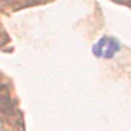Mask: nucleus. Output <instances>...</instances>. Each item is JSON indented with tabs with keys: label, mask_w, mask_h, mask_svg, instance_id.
Listing matches in <instances>:
<instances>
[{
	"label": "nucleus",
	"mask_w": 131,
	"mask_h": 131,
	"mask_svg": "<svg viewBox=\"0 0 131 131\" xmlns=\"http://www.w3.org/2000/svg\"><path fill=\"white\" fill-rule=\"evenodd\" d=\"M120 51V42L109 36H104L93 45L92 52L98 59H112Z\"/></svg>",
	"instance_id": "nucleus-1"
},
{
	"label": "nucleus",
	"mask_w": 131,
	"mask_h": 131,
	"mask_svg": "<svg viewBox=\"0 0 131 131\" xmlns=\"http://www.w3.org/2000/svg\"><path fill=\"white\" fill-rule=\"evenodd\" d=\"M0 131H4V130H3V126H2V123H0Z\"/></svg>",
	"instance_id": "nucleus-2"
}]
</instances>
